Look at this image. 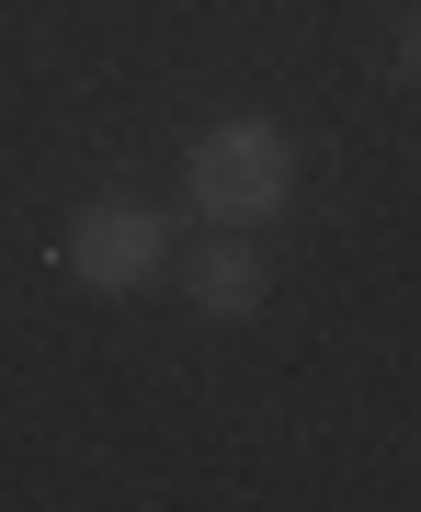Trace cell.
I'll use <instances>...</instances> for the list:
<instances>
[{
  "label": "cell",
  "mask_w": 421,
  "mask_h": 512,
  "mask_svg": "<svg viewBox=\"0 0 421 512\" xmlns=\"http://www.w3.org/2000/svg\"><path fill=\"white\" fill-rule=\"evenodd\" d=\"M183 285H194L205 319H251V308H262V262H251V239H239V228L205 239V251L183 262Z\"/></svg>",
  "instance_id": "3957f363"
},
{
  "label": "cell",
  "mask_w": 421,
  "mask_h": 512,
  "mask_svg": "<svg viewBox=\"0 0 421 512\" xmlns=\"http://www.w3.org/2000/svg\"><path fill=\"white\" fill-rule=\"evenodd\" d=\"M183 194H194V217H217V228L274 217V205L296 194V148H285V126H262V114L205 126V137L183 148Z\"/></svg>",
  "instance_id": "6da1fadb"
},
{
  "label": "cell",
  "mask_w": 421,
  "mask_h": 512,
  "mask_svg": "<svg viewBox=\"0 0 421 512\" xmlns=\"http://www.w3.org/2000/svg\"><path fill=\"white\" fill-rule=\"evenodd\" d=\"M399 80H421V12H410V35H399Z\"/></svg>",
  "instance_id": "277c9868"
},
{
  "label": "cell",
  "mask_w": 421,
  "mask_h": 512,
  "mask_svg": "<svg viewBox=\"0 0 421 512\" xmlns=\"http://www.w3.org/2000/svg\"><path fill=\"white\" fill-rule=\"evenodd\" d=\"M57 262H69V285H92V296H148V285L171 274V228L148 217V205L103 194V205H80V217H69Z\"/></svg>",
  "instance_id": "7a4b0ae2"
}]
</instances>
